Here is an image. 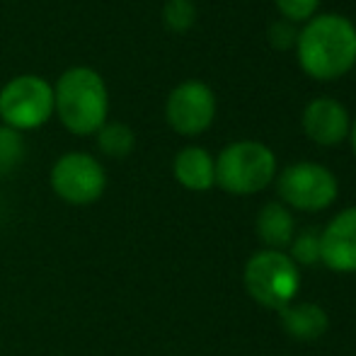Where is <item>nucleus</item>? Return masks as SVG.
Returning <instances> with one entry per match:
<instances>
[{"label": "nucleus", "instance_id": "3", "mask_svg": "<svg viewBox=\"0 0 356 356\" xmlns=\"http://www.w3.org/2000/svg\"><path fill=\"white\" fill-rule=\"evenodd\" d=\"M277 177V155L259 141H235L216 158V184L228 194H257Z\"/></svg>", "mask_w": 356, "mask_h": 356}, {"label": "nucleus", "instance_id": "19", "mask_svg": "<svg viewBox=\"0 0 356 356\" xmlns=\"http://www.w3.org/2000/svg\"><path fill=\"white\" fill-rule=\"evenodd\" d=\"M296 42H298V27L289 19H277V22L269 27V44H272L277 51H289V49H296Z\"/></svg>", "mask_w": 356, "mask_h": 356}, {"label": "nucleus", "instance_id": "20", "mask_svg": "<svg viewBox=\"0 0 356 356\" xmlns=\"http://www.w3.org/2000/svg\"><path fill=\"white\" fill-rule=\"evenodd\" d=\"M349 138H352V148H354V153H356V119H354L352 129H349Z\"/></svg>", "mask_w": 356, "mask_h": 356}, {"label": "nucleus", "instance_id": "4", "mask_svg": "<svg viewBox=\"0 0 356 356\" xmlns=\"http://www.w3.org/2000/svg\"><path fill=\"white\" fill-rule=\"evenodd\" d=\"M245 289L259 305L282 310L300 291L298 264L282 250H262L245 264Z\"/></svg>", "mask_w": 356, "mask_h": 356}, {"label": "nucleus", "instance_id": "16", "mask_svg": "<svg viewBox=\"0 0 356 356\" xmlns=\"http://www.w3.org/2000/svg\"><path fill=\"white\" fill-rule=\"evenodd\" d=\"M163 19L165 27L182 34L192 29V24L197 22V8H194L192 0H168L163 8Z\"/></svg>", "mask_w": 356, "mask_h": 356}, {"label": "nucleus", "instance_id": "2", "mask_svg": "<svg viewBox=\"0 0 356 356\" xmlns=\"http://www.w3.org/2000/svg\"><path fill=\"white\" fill-rule=\"evenodd\" d=\"M54 112L75 136L97 134L107 124L109 97L102 75L95 68L73 66L54 88Z\"/></svg>", "mask_w": 356, "mask_h": 356}, {"label": "nucleus", "instance_id": "18", "mask_svg": "<svg viewBox=\"0 0 356 356\" xmlns=\"http://www.w3.org/2000/svg\"><path fill=\"white\" fill-rule=\"evenodd\" d=\"M282 13L284 19L289 22L298 24V22H308L318 15V8H320V0H274Z\"/></svg>", "mask_w": 356, "mask_h": 356}, {"label": "nucleus", "instance_id": "17", "mask_svg": "<svg viewBox=\"0 0 356 356\" xmlns=\"http://www.w3.org/2000/svg\"><path fill=\"white\" fill-rule=\"evenodd\" d=\"M291 259L296 264H303V267H310V264L320 262V233L313 228L303 230V233L293 235L291 240Z\"/></svg>", "mask_w": 356, "mask_h": 356}, {"label": "nucleus", "instance_id": "11", "mask_svg": "<svg viewBox=\"0 0 356 356\" xmlns=\"http://www.w3.org/2000/svg\"><path fill=\"white\" fill-rule=\"evenodd\" d=\"M175 179L189 192H207L216 184V160L199 145H187L175 155Z\"/></svg>", "mask_w": 356, "mask_h": 356}, {"label": "nucleus", "instance_id": "10", "mask_svg": "<svg viewBox=\"0 0 356 356\" xmlns=\"http://www.w3.org/2000/svg\"><path fill=\"white\" fill-rule=\"evenodd\" d=\"M303 124L305 136L318 145H337L349 136V112L339 99L332 97H315L313 102H308V107L303 109Z\"/></svg>", "mask_w": 356, "mask_h": 356}, {"label": "nucleus", "instance_id": "5", "mask_svg": "<svg viewBox=\"0 0 356 356\" xmlns=\"http://www.w3.org/2000/svg\"><path fill=\"white\" fill-rule=\"evenodd\" d=\"M54 114V88L37 75H19L0 90V119L15 131H29Z\"/></svg>", "mask_w": 356, "mask_h": 356}, {"label": "nucleus", "instance_id": "14", "mask_svg": "<svg viewBox=\"0 0 356 356\" xmlns=\"http://www.w3.org/2000/svg\"><path fill=\"white\" fill-rule=\"evenodd\" d=\"M97 145L109 158H127V155H131L134 145H136V134H134V129L129 124H104L97 131Z\"/></svg>", "mask_w": 356, "mask_h": 356}, {"label": "nucleus", "instance_id": "8", "mask_svg": "<svg viewBox=\"0 0 356 356\" xmlns=\"http://www.w3.org/2000/svg\"><path fill=\"white\" fill-rule=\"evenodd\" d=\"M168 124L182 136H199L213 124L216 97L202 80H184L170 92L165 104Z\"/></svg>", "mask_w": 356, "mask_h": 356}, {"label": "nucleus", "instance_id": "15", "mask_svg": "<svg viewBox=\"0 0 356 356\" xmlns=\"http://www.w3.org/2000/svg\"><path fill=\"white\" fill-rule=\"evenodd\" d=\"M24 158V138L10 127H0V175L15 170Z\"/></svg>", "mask_w": 356, "mask_h": 356}, {"label": "nucleus", "instance_id": "9", "mask_svg": "<svg viewBox=\"0 0 356 356\" xmlns=\"http://www.w3.org/2000/svg\"><path fill=\"white\" fill-rule=\"evenodd\" d=\"M320 262L332 272H356V207L337 213L320 233Z\"/></svg>", "mask_w": 356, "mask_h": 356}, {"label": "nucleus", "instance_id": "6", "mask_svg": "<svg viewBox=\"0 0 356 356\" xmlns=\"http://www.w3.org/2000/svg\"><path fill=\"white\" fill-rule=\"evenodd\" d=\"M277 189H279V197L284 199V204L308 213L323 211V209L332 207L339 194L337 177L325 165L308 163V160L289 165L279 175Z\"/></svg>", "mask_w": 356, "mask_h": 356}, {"label": "nucleus", "instance_id": "13", "mask_svg": "<svg viewBox=\"0 0 356 356\" xmlns=\"http://www.w3.org/2000/svg\"><path fill=\"white\" fill-rule=\"evenodd\" d=\"M257 235L269 250H282L291 245L296 235V223L289 209L279 202H272L262 207L257 213Z\"/></svg>", "mask_w": 356, "mask_h": 356}, {"label": "nucleus", "instance_id": "21", "mask_svg": "<svg viewBox=\"0 0 356 356\" xmlns=\"http://www.w3.org/2000/svg\"><path fill=\"white\" fill-rule=\"evenodd\" d=\"M354 68H356V66H354Z\"/></svg>", "mask_w": 356, "mask_h": 356}, {"label": "nucleus", "instance_id": "1", "mask_svg": "<svg viewBox=\"0 0 356 356\" xmlns=\"http://www.w3.org/2000/svg\"><path fill=\"white\" fill-rule=\"evenodd\" d=\"M296 58L313 80L342 78L356 66V27L337 13L315 15L298 29Z\"/></svg>", "mask_w": 356, "mask_h": 356}, {"label": "nucleus", "instance_id": "7", "mask_svg": "<svg viewBox=\"0 0 356 356\" xmlns=\"http://www.w3.org/2000/svg\"><path fill=\"white\" fill-rule=\"evenodd\" d=\"M51 189L61 202L73 207L95 204L107 189V172L88 153H66L51 168Z\"/></svg>", "mask_w": 356, "mask_h": 356}, {"label": "nucleus", "instance_id": "12", "mask_svg": "<svg viewBox=\"0 0 356 356\" xmlns=\"http://www.w3.org/2000/svg\"><path fill=\"white\" fill-rule=\"evenodd\" d=\"M284 330L298 342H315L330 327V318L318 303H289L279 310Z\"/></svg>", "mask_w": 356, "mask_h": 356}]
</instances>
